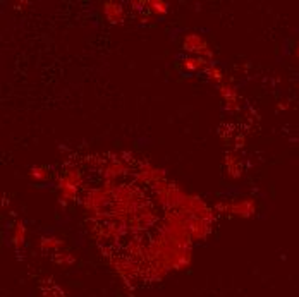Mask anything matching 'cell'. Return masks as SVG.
<instances>
[{
  "instance_id": "cell-1",
  "label": "cell",
  "mask_w": 299,
  "mask_h": 297,
  "mask_svg": "<svg viewBox=\"0 0 299 297\" xmlns=\"http://www.w3.org/2000/svg\"><path fill=\"white\" fill-rule=\"evenodd\" d=\"M83 186V175L79 172L78 167H67L66 174L62 177H59L57 181V187H59L60 193V201L64 203H70V201L76 199L78 196L79 187Z\"/></svg>"
},
{
  "instance_id": "cell-2",
  "label": "cell",
  "mask_w": 299,
  "mask_h": 297,
  "mask_svg": "<svg viewBox=\"0 0 299 297\" xmlns=\"http://www.w3.org/2000/svg\"><path fill=\"white\" fill-rule=\"evenodd\" d=\"M215 208L222 213H229V215H234V216L247 218V216L255 215L256 203L253 198H241V199H232V201H220V203H217Z\"/></svg>"
},
{
  "instance_id": "cell-3",
  "label": "cell",
  "mask_w": 299,
  "mask_h": 297,
  "mask_svg": "<svg viewBox=\"0 0 299 297\" xmlns=\"http://www.w3.org/2000/svg\"><path fill=\"white\" fill-rule=\"evenodd\" d=\"M182 47L191 55L201 57V59L208 60V62L213 59V52L210 50V45L199 33H186L184 38H182Z\"/></svg>"
},
{
  "instance_id": "cell-4",
  "label": "cell",
  "mask_w": 299,
  "mask_h": 297,
  "mask_svg": "<svg viewBox=\"0 0 299 297\" xmlns=\"http://www.w3.org/2000/svg\"><path fill=\"white\" fill-rule=\"evenodd\" d=\"M220 97L222 100L226 101V108L230 112L237 110L239 108V95H237V89L232 82L224 81L220 84Z\"/></svg>"
},
{
  "instance_id": "cell-5",
  "label": "cell",
  "mask_w": 299,
  "mask_h": 297,
  "mask_svg": "<svg viewBox=\"0 0 299 297\" xmlns=\"http://www.w3.org/2000/svg\"><path fill=\"white\" fill-rule=\"evenodd\" d=\"M102 7H104V16L107 17L108 22H112V24H121V22H124L126 12H124L122 4H119V2H105Z\"/></svg>"
},
{
  "instance_id": "cell-6",
  "label": "cell",
  "mask_w": 299,
  "mask_h": 297,
  "mask_svg": "<svg viewBox=\"0 0 299 297\" xmlns=\"http://www.w3.org/2000/svg\"><path fill=\"white\" fill-rule=\"evenodd\" d=\"M224 164H226L227 175H229L230 179H239L241 175H243V165H241V158L237 156L236 151L227 153Z\"/></svg>"
},
{
  "instance_id": "cell-7",
  "label": "cell",
  "mask_w": 299,
  "mask_h": 297,
  "mask_svg": "<svg viewBox=\"0 0 299 297\" xmlns=\"http://www.w3.org/2000/svg\"><path fill=\"white\" fill-rule=\"evenodd\" d=\"M208 60L201 59V57H196V55H189V57H184L182 59V69L186 72H199V71H205L208 66Z\"/></svg>"
},
{
  "instance_id": "cell-8",
  "label": "cell",
  "mask_w": 299,
  "mask_h": 297,
  "mask_svg": "<svg viewBox=\"0 0 299 297\" xmlns=\"http://www.w3.org/2000/svg\"><path fill=\"white\" fill-rule=\"evenodd\" d=\"M26 241V227L21 220H16L14 229H12V244L16 246V249H21Z\"/></svg>"
},
{
  "instance_id": "cell-9",
  "label": "cell",
  "mask_w": 299,
  "mask_h": 297,
  "mask_svg": "<svg viewBox=\"0 0 299 297\" xmlns=\"http://www.w3.org/2000/svg\"><path fill=\"white\" fill-rule=\"evenodd\" d=\"M40 248L43 251H55L59 253L60 248H64V241L60 237H55V235H50V237H41L40 239Z\"/></svg>"
},
{
  "instance_id": "cell-10",
  "label": "cell",
  "mask_w": 299,
  "mask_h": 297,
  "mask_svg": "<svg viewBox=\"0 0 299 297\" xmlns=\"http://www.w3.org/2000/svg\"><path fill=\"white\" fill-rule=\"evenodd\" d=\"M146 9L155 16H165L169 12V4L163 0H150L146 2Z\"/></svg>"
},
{
  "instance_id": "cell-11",
  "label": "cell",
  "mask_w": 299,
  "mask_h": 297,
  "mask_svg": "<svg viewBox=\"0 0 299 297\" xmlns=\"http://www.w3.org/2000/svg\"><path fill=\"white\" fill-rule=\"evenodd\" d=\"M205 74H207V78L210 79L211 82H224V72H222V69L218 66H215L213 62H210L207 66V69H205Z\"/></svg>"
},
{
  "instance_id": "cell-12",
  "label": "cell",
  "mask_w": 299,
  "mask_h": 297,
  "mask_svg": "<svg viewBox=\"0 0 299 297\" xmlns=\"http://www.w3.org/2000/svg\"><path fill=\"white\" fill-rule=\"evenodd\" d=\"M30 177L33 179V181L36 182H43L48 179V168L41 167V165H36V167H33L30 170Z\"/></svg>"
},
{
  "instance_id": "cell-13",
  "label": "cell",
  "mask_w": 299,
  "mask_h": 297,
  "mask_svg": "<svg viewBox=\"0 0 299 297\" xmlns=\"http://www.w3.org/2000/svg\"><path fill=\"white\" fill-rule=\"evenodd\" d=\"M55 263L69 266V264L74 263V256L70 253H67V251H59V253L55 254Z\"/></svg>"
},
{
  "instance_id": "cell-14",
  "label": "cell",
  "mask_w": 299,
  "mask_h": 297,
  "mask_svg": "<svg viewBox=\"0 0 299 297\" xmlns=\"http://www.w3.org/2000/svg\"><path fill=\"white\" fill-rule=\"evenodd\" d=\"M43 297H64V296H62V290H60L59 287L52 285V287H48L47 290H43Z\"/></svg>"
},
{
  "instance_id": "cell-15",
  "label": "cell",
  "mask_w": 299,
  "mask_h": 297,
  "mask_svg": "<svg viewBox=\"0 0 299 297\" xmlns=\"http://www.w3.org/2000/svg\"><path fill=\"white\" fill-rule=\"evenodd\" d=\"M234 143H236V148H243V146H244V136L237 134L236 139H234Z\"/></svg>"
},
{
  "instance_id": "cell-16",
  "label": "cell",
  "mask_w": 299,
  "mask_h": 297,
  "mask_svg": "<svg viewBox=\"0 0 299 297\" xmlns=\"http://www.w3.org/2000/svg\"><path fill=\"white\" fill-rule=\"evenodd\" d=\"M14 5H18V9H26L30 5V2H16Z\"/></svg>"
}]
</instances>
